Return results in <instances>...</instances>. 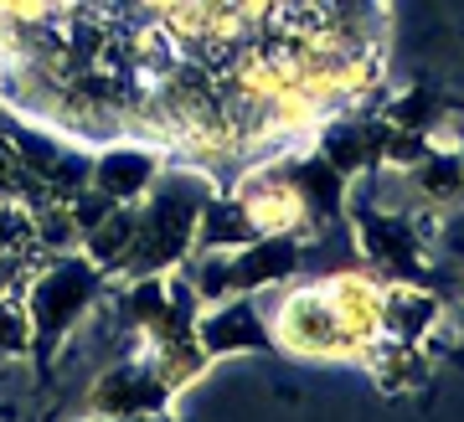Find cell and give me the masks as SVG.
<instances>
[{
	"label": "cell",
	"instance_id": "7c38bea8",
	"mask_svg": "<svg viewBox=\"0 0 464 422\" xmlns=\"http://www.w3.org/2000/svg\"><path fill=\"white\" fill-rule=\"evenodd\" d=\"M32 247H36L32 206H21V201H0V258H11V253H32Z\"/></svg>",
	"mask_w": 464,
	"mask_h": 422
},
{
	"label": "cell",
	"instance_id": "277c9868",
	"mask_svg": "<svg viewBox=\"0 0 464 422\" xmlns=\"http://www.w3.org/2000/svg\"><path fill=\"white\" fill-rule=\"evenodd\" d=\"M197 340L212 360H237V356H268V309L264 293H227L197 314Z\"/></svg>",
	"mask_w": 464,
	"mask_h": 422
},
{
	"label": "cell",
	"instance_id": "30bf717a",
	"mask_svg": "<svg viewBox=\"0 0 464 422\" xmlns=\"http://www.w3.org/2000/svg\"><path fill=\"white\" fill-rule=\"evenodd\" d=\"M372 114H382L387 124H398V129H413V134H429L439 119L449 114V103L439 88H429V82H413V88H402V93H392L382 109H372Z\"/></svg>",
	"mask_w": 464,
	"mask_h": 422
},
{
	"label": "cell",
	"instance_id": "5b68a950",
	"mask_svg": "<svg viewBox=\"0 0 464 422\" xmlns=\"http://www.w3.org/2000/svg\"><path fill=\"white\" fill-rule=\"evenodd\" d=\"M170 155L160 145H150L140 134H114V139H103L93 145V165H88V186L103 191L109 201H124V206H140L160 176V165Z\"/></svg>",
	"mask_w": 464,
	"mask_h": 422
},
{
	"label": "cell",
	"instance_id": "4fadbf2b",
	"mask_svg": "<svg viewBox=\"0 0 464 422\" xmlns=\"http://www.w3.org/2000/svg\"><path fill=\"white\" fill-rule=\"evenodd\" d=\"M459 165H464V139H459Z\"/></svg>",
	"mask_w": 464,
	"mask_h": 422
},
{
	"label": "cell",
	"instance_id": "8fae6325",
	"mask_svg": "<svg viewBox=\"0 0 464 422\" xmlns=\"http://www.w3.org/2000/svg\"><path fill=\"white\" fill-rule=\"evenodd\" d=\"M32 345H36L32 309H26L21 289L11 283V289L0 293V356H32Z\"/></svg>",
	"mask_w": 464,
	"mask_h": 422
},
{
	"label": "cell",
	"instance_id": "ba28073f",
	"mask_svg": "<svg viewBox=\"0 0 464 422\" xmlns=\"http://www.w3.org/2000/svg\"><path fill=\"white\" fill-rule=\"evenodd\" d=\"M444 299L418 278H382V335L392 340H429V330L444 320Z\"/></svg>",
	"mask_w": 464,
	"mask_h": 422
},
{
	"label": "cell",
	"instance_id": "9c48e42d",
	"mask_svg": "<svg viewBox=\"0 0 464 422\" xmlns=\"http://www.w3.org/2000/svg\"><path fill=\"white\" fill-rule=\"evenodd\" d=\"M134 227H140V206L114 201V206H109L99 222L83 232V253L99 263L103 273H114L119 263H124V253H130V243H134Z\"/></svg>",
	"mask_w": 464,
	"mask_h": 422
},
{
	"label": "cell",
	"instance_id": "7a4b0ae2",
	"mask_svg": "<svg viewBox=\"0 0 464 422\" xmlns=\"http://www.w3.org/2000/svg\"><path fill=\"white\" fill-rule=\"evenodd\" d=\"M16 289L26 299V309H32V325H36L32 356L42 366H52V356L88 320L93 299H103V268L88 258L83 247L78 253H52V258H42L32 273L21 278Z\"/></svg>",
	"mask_w": 464,
	"mask_h": 422
},
{
	"label": "cell",
	"instance_id": "6da1fadb",
	"mask_svg": "<svg viewBox=\"0 0 464 422\" xmlns=\"http://www.w3.org/2000/svg\"><path fill=\"white\" fill-rule=\"evenodd\" d=\"M274 350L289 360H356L372 335H382V278L356 263L325 278H289L264 293Z\"/></svg>",
	"mask_w": 464,
	"mask_h": 422
},
{
	"label": "cell",
	"instance_id": "52a82bcc",
	"mask_svg": "<svg viewBox=\"0 0 464 422\" xmlns=\"http://www.w3.org/2000/svg\"><path fill=\"white\" fill-rule=\"evenodd\" d=\"M356 366L366 371V381L382 397H418L433 381V356L418 340H392V335H372L362 345Z\"/></svg>",
	"mask_w": 464,
	"mask_h": 422
},
{
	"label": "cell",
	"instance_id": "3957f363",
	"mask_svg": "<svg viewBox=\"0 0 464 422\" xmlns=\"http://www.w3.org/2000/svg\"><path fill=\"white\" fill-rule=\"evenodd\" d=\"M83 412L88 417H176L181 402L166 387V376L145 360V350H134L93 376Z\"/></svg>",
	"mask_w": 464,
	"mask_h": 422
},
{
	"label": "cell",
	"instance_id": "8992f818",
	"mask_svg": "<svg viewBox=\"0 0 464 422\" xmlns=\"http://www.w3.org/2000/svg\"><path fill=\"white\" fill-rule=\"evenodd\" d=\"M304 253H310V243H299V237H289V232H258L253 243H243V247L227 253V289L232 293L279 289V283L299 278Z\"/></svg>",
	"mask_w": 464,
	"mask_h": 422
}]
</instances>
